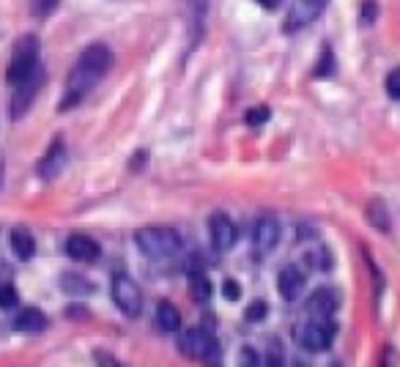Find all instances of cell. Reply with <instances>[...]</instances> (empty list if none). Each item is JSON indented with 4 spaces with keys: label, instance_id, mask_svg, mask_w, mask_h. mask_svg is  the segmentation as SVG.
Segmentation results:
<instances>
[{
    "label": "cell",
    "instance_id": "1",
    "mask_svg": "<svg viewBox=\"0 0 400 367\" xmlns=\"http://www.w3.org/2000/svg\"><path fill=\"white\" fill-rule=\"evenodd\" d=\"M110 66H113V50L107 44H91V47H85L80 52L77 64L69 71L66 94H64V101H61V110L77 107L80 101L94 91V85L99 82L101 77L110 71Z\"/></svg>",
    "mask_w": 400,
    "mask_h": 367
},
{
    "label": "cell",
    "instance_id": "2",
    "mask_svg": "<svg viewBox=\"0 0 400 367\" xmlns=\"http://www.w3.org/2000/svg\"><path fill=\"white\" fill-rule=\"evenodd\" d=\"M337 324L332 315H318V312H304L299 321L294 324V340L299 343V348L310 354H321L332 345Z\"/></svg>",
    "mask_w": 400,
    "mask_h": 367
},
{
    "label": "cell",
    "instance_id": "3",
    "mask_svg": "<svg viewBox=\"0 0 400 367\" xmlns=\"http://www.w3.org/2000/svg\"><path fill=\"white\" fill-rule=\"evenodd\" d=\"M134 244H137V250L145 258L167 261V258H173L181 250V236H178V231H173L167 225H148V228H140L134 233Z\"/></svg>",
    "mask_w": 400,
    "mask_h": 367
},
{
    "label": "cell",
    "instance_id": "4",
    "mask_svg": "<svg viewBox=\"0 0 400 367\" xmlns=\"http://www.w3.org/2000/svg\"><path fill=\"white\" fill-rule=\"evenodd\" d=\"M38 38L34 34L20 36L14 41V50H11V61H8V71H6V80L8 85H17L20 80H25L36 66H38Z\"/></svg>",
    "mask_w": 400,
    "mask_h": 367
},
{
    "label": "cell",
    "instance_id": "5",
    "mask_svg": "<svg viewBox=\"0 0 400 367\" xmlns=\"http://www.w3.org/2000/svg\"><path fill=\"white\" fill-rule=\"evenodd\" d=\"M178 348L187 357L203 362V365H220V357H222L217 337L211 332H206V329H190V332H184V337L178 340Z\"/></svg>",
    "mask_w": 400,
    "mask_h": 367
},
{
    "label": "cell",
    "instance_id": "6",
    "mask_svg": "<svg viewBox=\"0 0 400 367\" xmlns=\"http://www.w3.org/2000/svg\"><path fill=\"white\" fill-rule=\"evenodd\" d=\"M44 80H47V74H44V66L38 64L25 80H20V82L14 85V96H11V104H8V113H11L14 121H22V118L28 115V110L34 107L36 96H38L41 85H44Z\"/></svg>",
    "mask_w": 400,
    "mask_h": 367
},
{
    "label": "cell",
    "instance_id": "7",
    "mask_svg": "<svg viewBox=\"0 0 400 367\" xmlns=\"http://www.w3.org/2000/svg\"><path fill=\"white\" fill-rule=\"evenodd\" d=\"M110 294H113L115 307H118L127 318H137V315L143 312V291H140V285L134 282L129 274L118 271V274L113 277V282H110Z\"/></svg>",
    "mask_w": 400,
    "mask_h": 367
},
{
    "label": "cell",
    "instance_id": "8",
    "mask_svg": "<svg viewBox=\"0 0 400 367\" xmlns=\"http://www.w3.org/2000/svg\"><path fill=\"white\" fill-rule=\"evenodd\" d=\"M327 3H329V0H294V3H291V11H288V17H285V34H297L301 28L313 25V22L324 14Z\"/></svg>",
    "mask_w": 400,
    "mask_h": 367
},
{
    "label": "cell",
    "instance_id": "9",
    "mask_svg": "<svg viewBox=\"0 0 400 367\" xmlns=\"http://www.w3.org/2000/svg\"><path fill=\"white\" fill-rule=\"evenodd\" d=\"M208 233H211V244H214V250L217 252H228V250H234L236 244V225L234 220L225 214V211H214L211 217H208Z\"/></svg>",
    "mask_w": 400,
    "mask_h": 367
},
{
    "label": "cell",
    "instance_id": "10",
    "mask_svg": "<svg viewBox=\"0 0 400 367\" xmlns=\"http://www.w3.org/2000/svg\"><path fill=\"white\" fill-rule=\"evenodd\" d=\"M66 159H69L66 143H64V137H55V140L50 143L47 154L38 159V167H36V170H38V175H41L44 181H55V178L64 173Z\"/></svg>",
    "mask_w": 400,
    "mask_h": 367
},
{
    "label": "cell",
    "instance_id": "11",
    "mask_svg": "<svg viewBox=\"0 0 400 367\" xmlns=\"http://www.w3.org/2000/svg\"><path fill=\"white\" fill-rule=\"evenodd\" d=\"M280 236H283V228H280V220L274 214H261L255 220V231H252V238H255V247L261 252H269L280 244Z\"/></svg>",
    "mask_w": 400,
    "mask_h": 367
},
{
    "label": "cell",
    "instance_id": "12",
    "mask_svg": "<svg viewBox=\"0 0 400 367\" xmlns=\"http://www.w3.org/2000/svg\"><path fill=\"white\" fill-rule=\"evenodd\" d=\"M66 255L71 261H77V264H94V261H99L101 247L91 236L71 233L66 238Z\"/></svg>",
    "mask_w": 400,
    "mask_h": 367
},
{
    "label": "cell",
    "instance_id": "13",
    "mask_svg": "<svg viewBox=\"0 0 400 367\" xmlns=\"http://www.w3.org/2000/svg\"><path fill=\"white\" fill-rule=\"evenodd\" d=\"M307 285V277L299 266H285L277 277V291L285 301H297Z\"/></svg>",
    "mask_w": 400,
    "mask_h": 367
},
{
    "label": "cell",
    "instance_id": "14",
    "mask_svg": "<svg viewBox=\"0 0 400 367\" xmlns=\"http://www.w3.org/2000/svg\"><path fill=\"white\" fill-rule=\"evenodd\" d=\"M337 307H340V294L332 288H318L304 301V312H318V315H334Z\"/></svg>",
    "mask_w": 400,
    "mask_h": 367
},
{
    "label": "cell",
    "instance_id": "15",
    "mask_svg": "<svg viewBox=\"0 0 400 367\" xmlns=\"http://www.w3.org/2000/svg\"><path fill=\"white\" fill-rule=\"evenodd\" d=\"M8 241H11V252H14L17 261H31L36 255V238L28 228H22V225L14 228L11 236H8Z\"/></svg>",
    "mask_w": 400,
    "mask_h": 367
},
{
    "label": "cell",
    "instance_id": "16",
    "mask_svg": "<svg viewBox=\"0 0 400 367\" xmlns=\"http://www.w3.org/2000/svg\"><path fill=\"white\" fill-rule=\"evenodd\" d=\"M17 332H44L47 329V315L36 307H25L14 315V324H11Z\"/></svg>",
    "mask_w": 400,
    "mask_h": 367
},
{
    "label": "cell",
    "instance_id": "17",
    "mask_svg": "<svg viewBox=\"0 0 400 367\" xmlns=\"http://www.w3.org/2000/svg\"><path fill=\"white\" fill-rule=\"evenodd\" d=\"M157 326L162 332H178L181 329V312L173 301H159L157 304Z\"/></svg>",
    "mask_w": 400,
    "mask_h": 367
},
{
    "label": "cell",
    "instance_id": "18",
    "mask_svg": "<svg viewBox=\"0 0 400 367\" xmlns=\"http://www.w3.org/2000/svg\"><path fill=\"white\" fill-rule=\"evenodd\" d=\"M365 217H367V222H370V225H373L378 233H390L392 220H390V211H387L384 201H370V203H367Z\"/></svg>",
    "mask_w": 400,
    "mask_h": 367
},
{
    "label": "cell",
    "instance_id": "19",
    "mask_svg": "<svg viewBox=\"0 0 400 367\" xmlns=\"http://www.w3.org/2000/svg\"><path fill=\"white\" fill-rule=\"evenodd\" d=\"M187 280H190V294L195 301H206L211 296V280L206 277V271L200 266H192L187 271Z\"/></svg>",
    "mask_w": 400,
    "mask_h": 367
},
{
    "label": "cell",
    "instance_id": "20",
    "mask_svg": "<svg viewBox=\"0 0 400 367\" xmlns=\"http://www.w3.org/2000/svg\"><path fill=\"white\" fill-rule=\"evenodd\" d=\"M61 288H64V294H71V296H88V294H94V285L85 277L74 274V271H69V274L61 277Z\"/></svg>",
    "mask_w": 400,
    "mask_h": 367
},
{
    "label": "cell",
    "instance_id": "21",
    "mask_svg": "<svg viewBox=\"0 0 400 367\" xmlns=\"http://www.w3.org/2000/svg\"><path fill=\"white\" fill-rule=\"evenodd\" d=\"M304 264L315 271H329L332 268V255L327 247H315V250H307L304 252Z\"/></svg>",
    "mask_w": 400,
    "mask_h": 367
},
{
    "label": "cell",
    "instance_id": "22",
    "mask_svg": "<svg viewBox=\"0 0 400 367\" xmlns=\"http://www.w3.org/2000/svg\"><path fill=\"white\" fill-rule=\"evenodd\" d=\"M313 74H315V77H332V74H337V64H334V55H332V47H329V44L324 47V52H321V64L315 66Z\"/></svg>",
    "mask_w": 400,
    "mask_h": 367
},
{
    "label": "cell",
    "instance_id": "23",
    "mask_svg": "<svg viewBox=\"0 0 400 367\" xmlns=\"http://www.w3.org/2000/svg\"><path fill=\"white\" fill-rule=\"evenodd\" d=\"M58 3L61 0H31V14H34L36 20H47L58 8Z\"/></svg>",
    "mask_w": 400,
    "mask_h": 367
},
{
    "label": "cell",
    "instance_id": "24",
    "mask_svg": "<svg viewBox=\"0 0 400 367\" xmlns=\"http://www.w3.org/2000/svg\"><path fill=\"white\" fill-rule=\"evenodd\" d=\"M244 318L250 321V324H261L264 318H266V301L255 299L250 307H247V312H244Z\"/></svg>",
    "mask_w": 400,
    "mask_h": 367
},
{
    "label": "cell",
    "instance_id": "25",
    "mask_svg": "<svg viewBox=\"0 0 400 367\" xmlns=\"http://www.w3.org/2000/svg\"><path fill=\"white\" fill-rule=\"evenodd\" d=\"M17 301H20V294L14 285H0V310H11L17 307Z\"/></svg>",
    "mask_w": 400,
    "mask_h": 367
},
{
    "label": "cell",
    "instance_id": "26",
    "mask_svg": "<svg viewBox=\"0 0 400 367\" xmlns=\"http://www.w3.org/2000/svg\"><path fill=\"white\" fill-rule=\"evenodd\" d=\"M387 94H390V99L400 101V69H392L390 74H387Z\"/></svg>",
    "mask_w": 400,
    "mask_h": 367
},
{
    "label": "cell",
    "instance_id": "27",
    "mask_svg": "<svg viewBox=\"0 0 400 367\" xmlns=\"http://www.w3.org/2000/svg\"><path fill=\"white\" fill-rule=\"evenodd\" d=\"M244 118H247L250 127H261V124L269 118V107H252V110H247Z\"/></svg>",
    "mask_w": 400,
    "mask_h": 367
},
{
    "label": "cell",
    "instance_id": "28",
    "mask_svg": "<svg viewBox=\"0 0 400 367\" xmlns=\"http://www.w3.org/2000/svg\"><path fill=\"white\" fill-rule=\"evenodd\" d=\"M376 14H378V6H376V0H365V6H362V17H359V25H373L376 22Z\"/></svg>",
    "mask_w": 400,
    "mask_h": 367
},
{
    "label": "cell",
    "instance_id": "29",
    "mask_svg": "<svg viewBox=\"0 0 400 367\" xmlns=\"http://www.w3.org/2000/svg\"><path fill=\"white\" fill-rule=\"evenodd\" d=\"M222 296L231 301H238V296H241V288H238V282L236 280H225L222 282Z\"/></svg>",
    "mask_w": 400,
    "mask_h": 367
},
{
    "label": "cell",
    "instance_id": "30",
    "mask_svg": "<svg viewBox=\"0 0 400 367\" xmlns=\"http://www.w3.org/2000/svg\"><path fill=\"white\" fill-rule=\"evenodd\" d=\"M269 365H283V345H280V340L269 343Z\"/></svg>",
    "mask_w": 400,
    "mask_h": 367
},
{
    "label": "cell",
    "instance_id": "31",
    "mask_svg": "<svg viewBox=\"0 0 400 367\" xmlns=\"http://www.w3.org/2000/svg\"><path fill=\"white\" fill-rule=\"evenodd\" d=\"M241 365L255 367V365H258V354H255L252 348H241Z\"/></svg>",
    "mask_w": 400,
    "mask_h": 367
},
{
    "label": "cell",
    "instance_id": "32",
    "mask_svg": "<svg viewBox=\"0 0 400 367\" xmlns=\"http://www.w3.org/2000/svg\"><path fill=\"white\" fill-rule=\"evenodd\" d=\"M145 151H140V154H134V159H132V170H143L145 167Z\"/></svg>",
    "mask_w": 400,
    "mask_h": 367
},
{
    "label": "cell",
    "instance_id": "33",
    "mask_svg": "<svg viewBox=\"0 0 400 367\" xmlns=\"http://www.w3.org/2000/svg\"><path fill=\"white\" fill-rule=\"evenodd\" d=\"M94 357H97V362H99V365H118V362H115V359H113V357H107V354H94Z\"/></svg>",
    "mask_w": 400,
    "mask_h": 367
},
{
    "label": "cell",
    "instance_id": "34",
    "mask_svg": "<svg viewBox=\"0 0 400 367\" xmlns=\"http://www.w3.org/2000/svg\"><path fill=\"white\" fill-rule=\"evenodd\" d=\"M258 3H261L264 8H269V11H271V8H277V6L283 3V0H258Z\"/></svg>",
    "mask_w": 400,
    "mask_h": 367
},
{
    "label": "cell",
    "instance_id": "35",
    "mask_svg": "<svg viewBox=\"0 0 400 367\" xmlns=\"http://www.w3.org/2000/svg\"><path fill=\"white\" fill-rule=\"evenodd\" d=\"M3 178H6V165H3V159H0V187H3Z\"/></svg>",
    "mask_w": 400,
    "mask_h": 367
}]
</instances>
